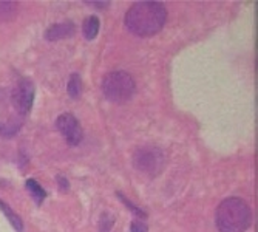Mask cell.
Masks as SVG:
<instances>
[{
    "label": "cell",
    "mask_w": 258,
    "mask_h": 232,
    "mask_svg": "<svg viewBox=\"0 0 258 232\" xmlns=\"http://www.w3.org/2000/svg\"><path fill=\"white\" fill-rule=\"evenodd\" d=\"M167 10L159 2H136L125 14V27L139 37H150L162 30Z\"/></svg>",
    "instance_id": "6da1fadb"
},
{
    "label": "cell",
    "mask_w": 258,
    "mask_h": 232,
    "mask_svg": "<svg viewBox=\"0 0 258 232\" xmlns=\"http://www.w3.org/2000/svg\"><path fill=\"white\" fill-rule=\"evenodd\" d=\"M215 223L221 232H246L252 224V211L244 200L232 197L217 207Z\"/></svg>",
    "instance_id": "7a4b0ae2"
},
{
    "label": "cell",
    "mask_w": 258,
    "mask_h": 232,
    "mask_svg": "<svg viewBox=\"0 0 258 232\" xmlns=\"http://www.w3.org/2000/svg\"><path fill=\"white\" fill-rule=\"evenodd\" d=\"M136 91V84L127 72H111L102 81L104 96L114 104L128 102Z\"/></svg>",
    "instance_id": "3957f363"
},
{
    "label": "cell",
    "mask_w": 258,
    "mask_h": 232,
    "mask_svg": "<svg viewBox=\"0 0 258 232\" xmlns=\"http://www.w3.org/2000/svg\"><path fill=\"white\" fill-rule=\"evenodd\" d=\"M164 164H166V158L158 147L138 149L133 155V166L139 172H144L150 177L161 173Z\"/></svg>",
    "instance_id": "277c9868"
},
{
    "label": "cell",
    "mask_w": 258,
    "mask_h": 232,
    "mask_svg": "<svg viewBox=\"0 0 258 232\" xmlns=\"http://www.w3.org/2000/svg\"><path fill=\"white\" fill-rule=\"evenodd\" d=\"M11 101H13L14 108L20 114H27L31 110L33 101H34V85H33V82L28 79L19 81L13 90Z\"/></svg>",
    "instance_id": "5b68a950"
},
{
    "label": "cell",
    "mask_w": 258,
    "mask_h": 232,
    "mask_svg": "<svg viewBox=\"0 0 258 232\" xmlns=\"http://www.w3.org/2000/svg\"><path fill=\"white\" fill-rule=\"evenodd\" d=\"M56 127L63 135L70 146H78L82 141L84 138L82 127L72 113H62L56 120Z\"/></svg>",
    "instance_id": "8992f818"
},
{
    "label": "cell",
    "mask_w": 258,
    "mask_h": 232,
    "mask_svg": "<svg viewBox=\"0 0 258 232\" xmlns=\"http://www.w3.org/2000/svg\"><path fill=\"white\" fill-rule=\"evenodd\" d=\"M76 33V27L73 22H60V23H54L51 25L45 33L46 40L54 42V40H60V39H67L72 37Z\"/></svg>",
    "instance_id": "52a82bcc"
},
{
    "label": "cell",
    "mask_w": 258,
    "mask_h": 232,
    "mask_svg": "<svg viewBox=\"0 0 258 232\" xmlns=\"http://www.w3.org/2000/svg\"><path fill=\"white\" fill-rule=\"evenodd\" d=\"M82 31H84V36L85 39L88 40H93L98 33H99V19L96 16H90L84 20V25H82Z\"/></svg>",
    "instance_id": "ba28073f"
},
{
    "label": "cell",
    "mask_w": 258,
    "mask_h": 232,
    "mask_svg": "<svg viewBox=\"0 0 258 232\" xmlns=\"http://www.w3.org/2000/svg\"><path fill=\"white\" fill-rule=\"evenodd\" d=\"M67 90H68V95L72 96L73 99L79 98L81 91H82V81H81V76L78 73H73L72 76H70Z\"/></svg>",
    "instance_id": "9c48e42d"
},
{
    "label": "cell",
    "mask_w": 258,
    "mask_h": 232,
    "mask_svg": "<svg viewBox=\"0 0 258 232\" xmlns=\"http://www.w3.org/2000/svg\"><path fill=\"white\" fill-rule=\"evenodd\" d=\"M27 189H28L30 194L33 195L34 201H36L37 204H42V201H43L45 197H46V192L42 189V186H40L36 180H28V181H27Z\"/></svg>",
    "instance_id": "30bf717a"
},
{
    "label": "cell",
    "mask_w": 258,
    "mask_h": 232,
    "mask_svg": "<svg viewBox=\"0 0 258 232\" xmlns=\"http://www.w3.org/2000/svg\"><path fill=\"white\" fill-rule=\"evenodd\" d=\"M0 207H2V212L8 217V220L11 221V224L19 230V232H22V229H23V224H22V220H20V217L19 215H16L14 214V211L13 209L7 204V203H4L2 200H0Z\"/></svg>",
    "instance_id": "8fae6325"
},
{
    "label": "cell",
    "mask_w": 258,
    "mask_h": 232,
    "mask_svg": "<svg viewBox=\"0 0 258 232\" xmlns=\"http://www.w3.org/2000/svg\"><path fill=\"white\" fill-rule=\"evenodd\" d=\"M17 13V4L0 2V20H8Z\"/></svg>",
    "instance_id": "7c38bea8"
},
{
    "label": "cell",
    "mask_w": 258,
    "mask_h": 232,
    "mask_svg": "<svg viewBox=\"0 0 258 232\" xmlns=\"http://www.w3.org/2000/svg\"><path fill=\"white\" fill-rule=\"evenodd\" d=\"M19 127H20V121L11 120L5 124H0V132H2L4 136H13L19 130Z\"/></svg>",
    "instance_id": "4fadbf2b"
},
{
    "label": "cell",
    "mask_w": 258,
    "mask_h": 232,
    "mask_svg": "<svg viewBox=\"0 0 258 232\" xmlns=\"http://www.w3.org/2000/svg\"><path fill=\"white\" fill-rule=\"evenodd\" d=\"M114 224V218L110 214H104L101 217V223H99V230L101 232H108Z\"/></svg>",
    "instance_id": "5bb4252c"
},
{
    "label": "cell",
    "mask_w": 258,
    "mask_h": 232,
    "mask_svg": "<svg viewBox=\"0 0 258 232\" xmlns=\"http://www.w3.org/2000/svg\"><path fill=\"white\" fill-rule=\"evenodd\" d=\"M118 197H119V198L122 200V203H124L125 206H128V207L132 209V211H133V212H135L136 215H139V217H143V218H146V217H147L144 211H141V209H139V207H136V206H135V204H133L132 201H128V200H127V198H125V197H124L122 194H118Z\"/></svg>",
    "instance_id": "9a60e30c"
},
{
    "label": "cell",
    "mask_w": 258,
    "mask_h": 232,
    "mask_svg": "<svg viewBox=\"0 0 258 232\" xmlns=\"http://www.w3.org/2000/svg\"><path fill=\"white\" fill-rule=\"evenodd\" d=\"M130 230L132 232H149V226L144 223V221H141V220H135L130 226Z\"/></svg>",
    "instance_id": "2e32d148"
},
{
    "label": "cell",
    "mask_w": 258,
    "mask_h": 232,
    "mask_svg": "<svg viewBox=\"0 0 258 232\" xmlns=\"http://www.w3.org/2000/svg\"><path fill=\"white\" fill-rule=\"evenodd\" d=\"M88 5L96 7V8H107L110 4H108V2H88Z\"/></svg>",
    "instance_id": "e0dca14e"
},
{
    "label": "cell",
    "mask_w": 258,
    "mask_h": 232,
    "mask_svg": "<svg viewBox=\"0 0 258 232\" xmlns=\"http://www.w3.org/2000/svg\"><path fill=\"white\" fill-rule=\"evenodd\" d=\"M57 180H59V183H60V188H62V191H67L68 189V181L63 178V177H57Z\"/></svg>",
    "instance_id": "ac0fdd59"
}]
</instances>
